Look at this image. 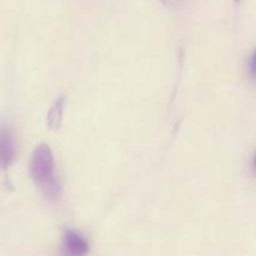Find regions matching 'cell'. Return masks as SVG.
Listing matches in <instances>:
<instances>
[{
	"label": "cell",
	"mask_w": 256,
	"mask_h": 256,
	"mask_svg": "<svg viewBox=\"0 0 256 256\" xmlns=\"http://www.w3.org/2000/svg\"><path fill=\"white\" fill-rule=\"evenodd\" d=\"M32 182L40 192L49 199H58L60 192L59 182L55 175V162L49 145L42 144L35 148L29 165Z\"/></svg>",
	"instance_id": "cell-1"
},
{
	"label": "cell",
	"mask_w": 256,
	"mask_h": 256,
	"mask_svg": "<svg viewBox=\"0 0 256 256\" xmlns=\"http://www.w3.org/2000/svg\"><path fill=\"white\" fill-rule=\"evenodd\" d=\"M16 154L15 138L8 125L0 126V168L8 169L12 164Z\"/></svg>",
	"instance_id": "cell-2"
},
{
	"label": "cell",
	"mask_w": 256,
	"mask_h": 256,
	"mask_svg": "<svg viewBox=\"0 0 256 256\" xmlns=\"http://www.w3.org/2000/svg\"><path fill=\"white\" fill-rule=\"evenodd\" d=\"M89 252L86 240L74 230H66L62 236V256H85Z\"/></svg>",
	"instance_id": "cell-3"
},
{
	"label": "cell",
	"mask_w": 256,
	"mask_h": 256,
	"mask_svg": "<svg viewBox=\"0 0 256 256\" xmlns=\"http://www.w3.org/2000/svg\"><path fill=\"white\" fill-rule=\"evenodd\" d=\"M64 96H60L56 102L52 104V106L50 108L49 112H48L46 116V122L48 126L52 130L59 129L60 125H62V112H64Z\"/></svg>",
	"instance_id": "cell-4"
},
{
	"label": "cell",
	"mask_w": 256,
	"mask_h": 256,
	"mask_svg": "<svg viewBox=\"0 0 256 256\" xmlns=\"http://www.w3.org/2000/svg\"><path fill=\"white\" fill-rule=\"evenodd\" d=\"M249 74L252 79H256V49L249 62Z\"/></svg>",
	"instance_id": "cell-5"
},
{
	"label": "cell",
	"mask_w": 256,
	"mask_h": 256,
	"mask_svg": "<svg viewBox=\"0 0 256 256\" xmlns=\"http://www.w3.org/2000/svg\"><path fill=\"white\" fill-rule=\"evenodd\" d=\"M162 2H165L166 5H172V6H174V5L180 4V2H182V0H162Z\"/></svg>",
	"instance_id": "cell-6"
},
{
	"label": "cell",
	"mask_w": 256,
	"mask_h": 256,
	"mask_svg": "<svg viewBox=\"0 0 256 256\" xmlns=\"http://www.w3.org/2000/svg\"><path fill=\"white\" fill-rule=\"evenodd\" d=\"M254 168H255V170H256V154H255V156H254Z\"/></svg>",
	"instance_id": "cell-7"
},
{
	"label": "cell",
	"mask_w": 256,
	"mask_h": 256,
	"mask_svg": "<svg viewBox=\"0 0 256 256\" xmlns=\"http://www.w3.org/2000/svg\"><path fill=\"white\" fill-rule=\"evenodd\" d=\"M235 2H239V0H235Z\"/></svg>",
	"instance_id": "cell-8"
}]
</instances>
